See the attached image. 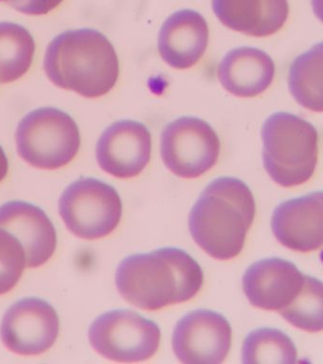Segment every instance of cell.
<instances>
[{"mask_svg":"<svg viewBox=\"0 0 323 364\" xmlns=\"http://www.w3.org/2000/svg\"><path fill=\"white\" fill-rule=\"evenodd\" d=\"M44 68L53 84L86 98L106 95L120 74L111 42L92 28L67 31L56 36L47 48Z\"/></svg>","mask_w":323,"mask_h":364,"instance_id":"3","label":"cell"},{"mask_svg":"<svg viewBox=\"0 0 323 364\" xmlns=\"http://www.w3.org/2000/svg\"><path fill=\"white\" fill-rule=\"evenodd\" d=\"M208 42L206 19L198 11L186 9L171 14L161 26L158 51L170 67L187 70L202 58Z\"/></svg>","mask_w":323,"mask_h":364,"instance_id":"15","label":"cell"},{"mask_svg":"<svg viewBox=\"0 0 323 364\" xmlns=\"http://www.w3.org/2000/svg\"><path fill=\"white\" fill-rule=\"evenodd\" d=\"M18 155L39 169L66 166L77 156L81 136L75 119L53 107L33 110L19 122L16 133Z\"/></svg>","mask_w":323,"mask_h":364,"instance_id":"5","label":"cell"},{"mask_svg":"<svg viewBox=\"0 0 323 364\" xmlns=\"http://www.w3.org/2000/svg\"><path fill=\"white\" fill-rule=\"evenodd\" d=\"M115 281L124 300L155 311L192 300L203 286L204 273L185 250L168 247L127 256L119 264Z\"/></svg>","mask_w":323,"mask_h":364,"instance_id":"1","label":"cell"},{"mask_svg":"<svg viewBox=\"0 0 323 364\" xmlns=\"http://www.w3.org/2000/svg\"><path fill=\"white\" fill-rule=\"evenodd\" d=\"M212 6L226 27L255 37L278 33L289 16L288 0H212Z\"/></svg>","mask_w":323,"mask_h":364,"instance_id":"16","label":"cell"},{"mask_svg":"<svg viewBox=\"0 0 323 364\" xmlns=\"http://www.w3.org/2000/svg\"><path fill=\"white\" fill-rule=\"evenodd\" d=\"M218 76L228 92L252 98L270 87L275 64L271 57L259 48H236L224 56L218 68Z\"/></svg>","mask_w":323,"mask_h":364,"instance_id":"17","label":"cell"},{"mask_svg":"<svg viewBox=\"0 0 323 364\" xmlns=\"http://www.w3.org/2000/svg\"><path fill=\"white\" fill-rule=\"evenodd\" d=\"M263 165L280 186L310 181L319 159V133L313 124L288 112L272 114L262 128Z\"/></svg>","mask_w":323,"mask_h":364,"instance_id":"4","label":"cell"},{"mask_svg":"<svg viewBox=\"0 0 323 364\" xmlns=\"http://www.w3.org/2000/svg\"><path fill=\"white\" fill-rule=\"evenodd\" d=\"M307 275L285 259L255 262L243 276V289L258 309L282 313L290 307L305 286Z\"/></svg>","mask_w":323,"mask_h":364,"instance_id":"11","label":"cell"},{"mask_svg":"<svg viewBox=\"0 0 323 364\" xmlns=\"http://www.w3.org/2000/svg\"><path fill=\"white\" fill-rule=\"evenodd\" d=\"M232 331L219 313L197 309L183 316L173 333V349L183 363L219 364L228 357Z\"/></svg>","mask_w":323,"mask_h":364,"instance_id":"10","label":"cell"},{"mask_svg":"<svg viewBox=\"0 0 323 364\" xmlns=\"http://www.w3.org/2000/svg\"><path fill=\"white\" fill-rule=\"evenodd\" d=\"M26 267V256L21 242L0 229V295L11 291Z\"/></svg>","mask_w":323,"mask_h":364,"instance_id":"22","label":"cell"},{"mask_svg":"<svg viewBox=\"0 0 323 364\" xmlns=\"http://www.w3.org/2000/svg\"><path fill=\"white\" fill-rule=\"evenodd\" d=\"M322 284L307 275L302 293L290 307L280 313L292 326L303 331L316 333L322 330Z\"/></svg>","mask_w":323,"mask_h":364,"instance_id":"21","label":"cell"},{"mask_svg":"<svg viewBox=\"0 0 323 364\" xmlns=\"http://www.w3.org/2000/svg\"><path fill=\"white\" fill-rule=\"evenodd\" d=\"M96 352L117 363L150 360L160 346L161 332L155 321L130 309H115L96 318L89 331Z\"/></svg>","mask_w":323,"mask_h":364,"instance_id":"7","label":"cell"},{"mask_svg":"<svg viewBox=\"0 0 323 364\" xmlns=\"http://www.w3.org/2000/svg\"><path fill=\"white\" fill-rule=\"evenodd\" d=\"M35 43L32 34L15 23H0V82L21 79L33 64Z\"/></svg>","mask_w":323,"mask_h":364,"instance_id":"19","label":"cell"},{"mask_svg":"<svg viewBox=\"0 0 323 364\" xmlns=\"http://www.w3.org/2000/svg\"><path fill=\"white\" fill-rule=\"evenodd\" d=\"M289 90L303 107L322 111V43L294 60L289 68Z\"/></svg>","mask_w":323,"mask_h":364,"instance_id":"18","label":"cell"},{"mask_svg":"<svg viewBox=\"0 0 323 364\" xmlns=\"http://www.w3.org/2000/svg\"><path fill=\"white\" fill-rule=\"evenodd\" d=\"M297 351L291 338L276 328L263 327L246 336L242 347V361L254 363H296Z\"/></svg>","mask_w":323,"mask_h":364,"instance_id":"20","label":"cell"},{"mask_svg":"<svg viewBox=\"0 0 323 364\" xmlns=\"http://www.w3.org/2000/svg\"><path fill=\"white\" fill-rule=\"evenodd\" d=\"M272 232L283 246L295 252L319 250L323 242L322 192H313L278 205L271 219Z\"/></svg>","mask_w":323,"mask_h":364,"instance_id":"13","label":"cell"},{"mask_svg":"<svg viewBox=\"0 0 323 364\" xmlns=\"http://www.w3.org/2000/svg\"><path fill=\"white\" fill-rule=\"evenodd\" d=\"M255 213L253 193L245 182L218 178L207 185L192 208L190 232L207 255L231 260L242 252Z\"/></svg>","mask_w":323,"mask_h":364,"instance_id":"2","label":"cell"},{"mask_svg":"<svg viewBox=\"0 0 323 364\" xmlns=\"http://www.w3.org/2000/svg\"><path fill=\"white\" fill-rule=\"evenodd\" d=\"M0 229L7 230L21 242L27 267L42 266L55 252V228L46 213L35 205L18 200L1 205Z\"/></svg>","mask_w":323,"mask_h":364,"instance_id":"14","label":"cell"},{"mask_svg":"<svg viewBox=\"0 0 323 364\" xmlns=\"http://www.w3.org/2000/svg\"><path fill=\"white\" fill-rule=\"evenodd\" d=\"M60 321L48 301L21 299L5 312L0 337L10 351L21 355H38L58 340Z\"/></svg>","mask_w":323,"mask_h":364,"instance_id":"9","label":"cell"},{"mask_svg":"<svg viewBox=\"0 0 323 364\" xmlns=\"http://www.w3.org/2000/svg\"><path fill=\"white\" fill-rule=\"evenodd\" d=\"M64 0H8L19 13L29 16H44L55 10Z\"/></svg>","mask_w":323,"mask_h":364,"instance_id":"23","label":"cell"},{"mask_svg":"<svg viewBox=\"0 0 323 364\" xmlns=\"http://www.w3.org/2000/svg\"><path fill=\"white\" fill-rule=\"evenodd\" d=\"M152 136L141 122L124 119L107 127L99 139L96 158L102 169L115 178L140 175L149 164Z\"/></svg>","mask_w":323,"mask_h":364,"instance_id":"12","label":"cell"},{"mask_svg":"<svg viewBox=\"0 0 323 364\" xmlns=\"http://www.w3.org/2000/svg\"><path fill=\"white\" fill-rule=\"evenodd\" d=\"M59 213L70 232L93 240L110 235L118 227L123 203L111 185L96 178H80L64 191Z\"/></svg>","mask_w":323,"mask_h":364,"instance_id":"6","label":"cell"},{"mask_svg":"<svg viewBox=\"0 0 323 364\" xmlns=\"http://www.w3.org/2000/svg\"><path fill=\"white\" fill-rule=\"evenodd\" d=\"M8 171H9V162H8L6 154L0 146V182L6 178Z\"/></svg>","mask_w":323,"mask_h":364,"instance_id":"24","label":"cell"},{"mask_svg":"<svg viewBox=\"0 0 323 364\" xmlns=\"http://www.w3.org/2000/svg\"><path fill=\"white\" fill-rule=\"evenodd\" d=\"M160 153L164 164L174 175L199 178L217 164L220 139L208 122L195 117H181L164 128Z\"/></svg>","mask_w":323,"mask_h":364,"instance_id":"8","label":"cell"}]
</instances>
